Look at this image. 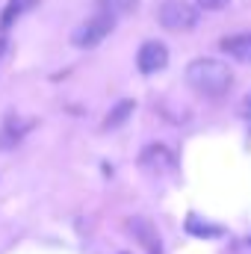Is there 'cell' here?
I'll use <instances>...</instances> for the list:
<instances>
[{
	"label": "cell",
	"mask_w": 251,
	"mask_h": 254,
	"mask_svg": "<svg viewBox=\"0 0 251 254\" xmlns=\"http://www.w3.org/2000/svg\"><path fill=\"white\" fill-rule=\"evenodd\" d=\"M187 83L207 98H222L234 86V71L219 60H192L187 65Z\"/></svg>",
	"instance_id": "1"
},
{
	"label": "cell",
	"mask_w": 251,
	"mask_h": 254,
	"mask_svg": "<svg viewBox=\"0 0 251 254\" xmlns=\"http://www.w3.org/2000/svg\"><path fill=\"white\" fill-rule=\"evenodd\" d=\"M113 27H116V15L113 12H98L95 18H89L86 24H80L71 33V45L74 48H95L113 33Z\"/></svg>",
	"instance_id": "2"
},
{
	"label": "cell",
	"mask_w": 251,
	"mask_h": 254,
	"mask_svg": "<svg viewBox=\"0 0 251 254\" xmlns=\"http://www.w3.org/2000/svg\"><path fill=\"white\" fill-rule=\"evenodd\" d=\"M160 24L172 33H189L195 24H198V9L187 3V0H166L157 12Z\"/></svg>",
	"instance_id": "3"
},
{
	"label": "cell",
	"mask_w": 251,
	"mask_h": 254,
	"mask_svg": "<svg viewBox=\"0 0 251 254\" xmlns=\"http://www.w3.org/2000/svg\"><path fill=\"white\" fill-rule=\"evenodd\" d=\"M136 65H139L142 74H157V71H163V68L169 65V48H166L163 42H157V39L145 42V45L139 48V54H136Z\"/></svg>",
	"instance_id": "4"
},
{
	"label": "cell",
	"mask_w": 251,
	"mask_h": 254,
	"mask_svg": "<svg viewBox=\"0 0 251 254\" xmlns=\"http://www.w3.org/2000/svg\"><path fill=\"white\" fill-rule=\"evenodd\" d=\"M139 166L145 172H151V175H163V172H172L175 169V154L166 145H148V148H142Z\"/></svg>",
	"instance_id": "5"
},
{
	"label": "cell",
	"mask_w": 251,
	"mask_h": 254,
	"mask_svg": "<svg viewBox=\"0 0 251 254\" xmlns=\"http://www.w3.org/2000/svg\"><path fill=\"white\" fill-rule=\"evenodd\" d=\"M219 48H222L228 57L240 60V63H251V33L228 36V39H222V42H219Z\"/></svg>",
	"instance_id": "6"
},
{
	"label": "cell",
	"mask_w": 251,
	"mask_h": 254,
	"mask_svg": "<svg viewBox=\"0 0 251 254\" xmlns=\"http://www.w3.org/2000/svg\"><path fill=\"white\" fill-rule=\"evenodd\" d=\"M130 231H133V237L148 249V254H163L160 237H157V231H154L151 222H145V219H130Z\"/></svg>",
	"instance_id": "7"
},
{
	"label": "cell",
	"mask_w": 251,
	"mask_h": 254,
	"mask_svg": "<svg viewBox=\"0 0 251 254\" xmlns=\"http://www.w3.org/2000/svg\"><path fill=\"white\" fill-rule=\"evenodd\" d=\"M136 110V101H130V98H125V101H119L116 107H113V113L104 119V127L107 130H116V127H122L130 119V113Z\"/></svg>",
	"instance_id": "8"
},
{
	"label": "cell",
	"mask_w": 251,
	"mask_h": 254,
	"mask_svg": "<svg viewBox=\"0 0 251 254\" xmlns=\"http://www.w3.org/2000/svg\"><path fill=\"white\" fill-rule=\"evenodd\" d=\"M30 3H33V0H9L6 12L0 15V30H9V27H12V21H15V18H18V15H21Z\"/></svg>",
	"instance_id": "9"
},
{
	"label": "cell",
	"mask_w": 251,
	"mask_h": 254,
	"mask_svg": "<svg viewBox=\"0 0 251 254\" xmlns=\"http://www.w3.org/2000/svg\"><path fill=\"white\" fill-rule=\"evenodd\" d=\"M104 12H113V15H127L139 6V0H101Z\"/></svg>",
	"instance_id": "10"
},
{
	"label": "cell",
	"mask_w": 251,
	"mask_h": 254,
	"mask_svg": "<svg viewBox=\"0 0 251 254\" xmlns=\"http://www.w3.org/2000/svg\"><path fill=\"white\" fill-rule=\"evenodd\" d=\"M231 0H198V6L201 9H210V12H219L222 6H228Z\"/></svg>",
	"instance_id": "11"
},
{
	"label": "cell",
	"mask_w": 251,
	"mask_h": 254,
	"mask_svg": "<svg viewBox=\"0 0 251 254\" xmlns=\"http://www.w3.org/2000/svg\"><path fill=\"white\" fill-rule=\"evenodd\" d=\"M243 113H246V119H251V95L246 98V107H243Z\"/></svg>",
	"instance_id": "12"
},
{
	"label": "cell",
	"mask_w": 251,
	"mask_h": 254,
	"mask_svg": "<svg viewBox=\"0 0 251 254\" xmlns=\"http://www.w3.org/2000/svg\"><path fill=\"white\" fill-rule=\"evenodd\" d=\"M3 51H6V39H0V54H3Z\"/></svg>",
	"instance_id": "13"
}]
</instances>
